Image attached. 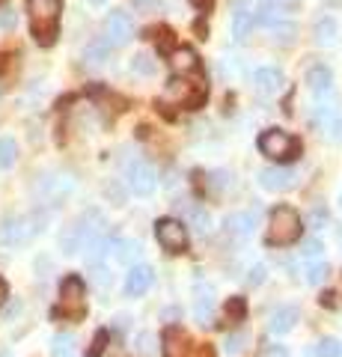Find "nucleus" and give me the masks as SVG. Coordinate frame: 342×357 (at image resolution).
<instances>
[{
  "instance_id": "obj_19",
  "label": "nucleus",
  "mask_w": 342,
  "mask_h": 357,
  "mask_svg": "<svg viewBox=\"0 0 342 357\" xmlns=\"http://www.w3.org/2000/svg\"><path fill=\"white\" fill-rule=\"evenodd\" d=\"M170 69L176 75H196L200 72V57H196V51L191 48H173L170 51Z\"/></svg>"
},
{
  "instance_id": "obj_31",
  "label": "nucleus",
  "mask_w": 342,
  "mask_h": 357,
  "mask_svg": "<svg viewBox=\"0 0 342 357\" xmlns=\"http://www.w3.org/2000/svg\"><path fill=\"white\" fill-rule=\"evenodd\" d=\"M316 354H318V357H342V342H339V340H334V337L318 340Z\"/></svg>"
},
{
  "instance_id": "obj_5",
  "label": "nucleus",
  "mask_w": 342,
  "mask_h": 357,
  "mask_svg": "<svg viewBox=\"0 0 342 357\" xmlns=\"http://www.w3.org/2000/svg\"><path fill=\"white\" fill-rule=\"evenodd\" d=\"M259 152L274 161H292L301 155V140L283 128H268L259 134Z\"/></svg>"
},
{
  "instance_id": "obj_21",
  "label": "nucleus",
  "mask_w": 342,
  "mask_h": 357,
  "mask_svg": "<svg viewBox=\"0 0 342 357\" xmlns=\"http://www.w3.org/2000/svg\"><path fill=\"white\" fill-rule=\"evenodd\" d=\"M187 337L179 328H167L161 340V357H187Z\"/></svg>"
},
{
  "instance_id": "obj_44",
  "label": "nucleus",
  "mask_w": 342,
  "mask_h": 357,
  "mask_svg": "<svg viewBox=\"0 0 342 357\" xmlns=\"http://www.w3.org/2000/svg\"><path fill=\"white\" fill-rule=\"evenodd\" d=\"M191 3H194V6H200V9H205L208 3H212V0H191Z\"/></svg>"
},
{
  "instance_id": "obj_36",
  "label": "nucleus",
  "mask_w": 342,
  "mask_h": 357,
  "mask_svg": "<svg viewBox=\"0 0 342 357\" xmlns=\"http://www.w3.org/2000/svg\"><path fill=\"white\" fill-rule=\"evenodd\" d=\"M93 280H95V286L107 289L110 283H114V274H110V271H107V268H104L102 262H95V265H93Z\"/></svg>"
},
{
  "instance_id": "obj_34",
  "label": "nucleus",
  "mask_w": 342,
  "mask_h": 357,
  "mask_svg": "<svg viewBox=\"0 0 342 357\" xmlns=\"http://www.w3.org/2000/svg\"><path fill=\"white\" fill-rule=\"evenodd\" d=\"M191 220H194V227L200 229L203 236L205 232H212V215H208L205 208H191Z\"/></svg>"
},
{
  "instance_id": "obj_12",
  "label": "nucleus",
  "mask_w": 342,
  "mask_h": 357,
  "mask_svg": "<svg viewBox=\"0 0 342 357\" xmlns=\"http://www.w3.org/2000/svg\"><path fill=\"white\" fill-rule=\"evenodd\" d=\"M131 33H134V27H131V18L123 13V9H116V13H110L107 21H104V42L110 45V48H119V45H125L131 39Z\"/></svg>"
},
{
  "instance_id": "obj_8",
  "label": "nucleus",
  "mask_w": 342,
  "mask_h": 357,
  "mask_svg": "<svg viewBox=\"0 0 342 357\" xmlns=\"http://www.w3.org/2000/svg\"><path fill=\"white\" fill-rule=\"evenodd\" d=\"M155 238L167 253H185L187 250V227L176 218H161L155 223Z\"/></svg>"
},
{
  "instance_id": "obj_17",
  "label": "nucleus",
  "mask_w": 342,
  "mask_h": 357,
  "mask_svg": "<svg viewBox=\"0 0 342 357\" xmlns=\"http://www.w3.org/2000/svg\"><path fill=\"white\" fill-rule=\"evenodd\" d=\"M224 227H226V236L244 241L253 236V229H256V211H235V215H229L224 220Z\"/></svg>"
},
{
  "instance_id": "obj_42",
  "label": "nucleus",
  "mask_w": 342,
  "mask_h": 357,
  "mask_svg": "<svg viewBox=\"0 0 342 357\" xmlns=\"http://www.w3.org/2000/svg\"><path fill=\"white\" fill-rule=\"evenodd\" d=\"M161 0H134V6H158Z\"/></svg>"
},
{
  "instance_id": "obj_7",
  "label": "nucleus",
  "mask_w": 342,
  "mask_h": 357,
  "mask_svg": "<svg viewBox=\"0 0 342 357\" xmlns=\"http://www.w3.org/2000/svg\"><path fill=\"white\" fill-rule=\"evenodd\" d=\"M205 96H208V86L203 81H170L167 86V93H164V102H176L179 107H187V110H194V107H200L205 102Z\"/></svg>"
},
{
  "instance_id": "obj_29",
  "label": "nucleus",
  "mask_w": 342,
  "mask_h": 357,
  "mask_svg": "<svg viewBox=\"0 0 342 357\" xmlns=\"http://www.w3.org/2000/svg\"><path fill=\"white\" fill-rule=\"evenodd\" d=\"M212 307H215V298L212 292H205V295H196V304H194V316L200 325H205V319L212 316Z\"/></svg>"
},
{
  "instance_id": "obj_30",
  "label": "nucleus",
  "mask_w": 342,
  "mask_h": 357,
  "mask_svg": "<svg viewBox=\"0 0 342 357\" xmlns=\"http://www.w3.org/2000/svg\"><path fill=\"white\" fill-rule=\"evenodd\" d=\"M244 298H229V304H226V321L229 325H238V321H244Z\"/></svg>"
},
{
  "instance_id": "obj_25",
  "label": "nucleus",
  "mask_w": 342,
  "mask_h": 357,
  "mask_svg": "<svg viewBox=\"0 0 342 357\" xmlns=\"http://www.w3.org/2000/svg\"><path fill=\"white\" fill-rule=\"evenodd\" d=\"M18 161V143L13 137H0V170H13Z\"/></svg>"
},
{
  "instance_id": "obj_1",
  "label": "nucleus",
  "mask_w": 342,
  "mask_h": 357,
  "mask_svg": "<svg viewBox=\"0 0 342 357\" xmlns=\"http://www.w3.org/2000/svg\"><path fill=\"white\" fill-rule=\"evenodd\" d=\"M102 229H104V218H102V211H95V208H86L84 215L69 223V227L63 229V236H60V248L63 253H78V250H86L93 241L102 238Z\"/></svg>"
},
{
  "instance_id": "obj_32",
  "label": "nucleus",
  "mask_w": 342,
  "mask_h": 357,
  "mask_svg": "<svg viewBox=\"0 0 342 357\" xmlns=\"http://www.w3.org/2000/svg\"><path fill=\"white\" fill-rule=\"evenodd\" d=\"M322 256H325L322 241L310 238V241H304V244H301V259H304V262H316V259H322Z\"/></svg>"
},
{
  "instance_id": "obj_3",
  "label": "nucleus",
  "mask_w": 342,
  "mask_h": 357,
  "mask_svg": "<svg viewBox=\"0 0 342 357\" xmlns=\"http://www.w3.org/2000/svg\"><path fill=\"white\" fill-rule=\"evenodd\" d=\"M45 229V215H9L0 220V248H21Z\"/></svg>"
},
{
  "instance_id": "obj_24",
  "label": "nucleus",
  "mask_w": 342,
  "mask_h": 357,
  "mask_svg": "<svg viewBox=\"0 0 342 357\" xmlns=\"http://www.w3.org/2000/svg\"><path fill=\"white\" fill-rule=\"evenodd\" d=\"M327 274H330V268H327L325 259H316V262H306L304 265V280L313 283V286H322L327 280Z\"/></svg>"
},
{
  "instance_id": "obj_9",
  "label": "nucleus",
  "mask_w": 342,
  "mask_h": 357,
  "mask_svg": "<svg viewBox=\"0 0 342 357\" xmlns=\"http://www.w3.org/2000/svg\"><path fill=\"white\" fill-rule=\"evenodd\" d=\"M125 178H128L131 194H137V197H149V194H155V188H158V173H155V167L146 164L143 158L128 161Z\"/></svg>"
},
{
  "instance_id": "obj_15",
  "label": "nucleus",
  "mask_w": 342,
  "mask_h": 357,
  "mask_svg": "<svg viewBox=\"0 0 342 357\" xmlns=\"http://www.w3.org/2000/svg\"><path fill=\"white\" fill-rule=\"evenodd\" d=\"M306 86H310V93L316 96V102H325V98L334 93V72H330L325 63L313 66V69L306 72Z\"/></svg>"
},
{
  "instance_id": "obj_41",
  "label": "nucleus",
  "mask_w": 342,
  "mask_h": 357,
  "mask_svg": "<svg viewBox=\"0 0 342 357\" xmlns=\"http://www.w3.org/2000/svg\"><path fill=\"white\" fill-rule=\"evenodd\" d=\"M0 27H15V13L3 9V13H0Z\"/></svg>"
},
{
  "instance_id": "obj_23",
  "label": "nucleus",
  "mask_w": 342,
  "mask_h": 357,
  "mask_svg": "<svg viewBox=\"0 0 342 357\" xmlns=\"http://www.w3.org/2000/svg\"><path fill=\"white\" fill-rule=\"evenodd\" d=\"M84 60L90 66H104L110 60V45L104 39L90 42V45H86V51H84Z\"/></svg>"
},
{
  "instance_id": "obj_45",
  "label": "nucleus",
  "mask_w": 342,
  "mask_h": 357,
  "mask_svg": "<svg viewBox=\"0 0 342 357\" xmlns=\"http://www.w3.org/2000/svg\"><path fill=\"white\" fill-rule=\"evenodd\" d=\"M3 72H6V57L0 54V75H3Z\"/></svg>"
},
{
  "instance_id": "obj_4",
  "label": "nucleus",
  "mask_w": 342,
  "mask_h": 357,
  "mask_svg": "<svg viewBox=\"0 0 342 357\" xmlns=\"http://www.w3.org/2000/svg\"><path fill=\"white\" fill-rule=\"evenodd\" d=\"M27 13H30L33 39L39 45H54V39H57V18H60L57 0H27Z\"/></svg>"
},
{
  "instance_id": "obj_16",
  "label": "nucleus",
  "mask_w": 342,
  "mask_h": 357,
  "mask_svg": "<svg viewBox=\"0 0 342 357\" xmlns=\"http://www.w3.org/2000/svg\"><path fill=\"white\" fill-rule=\"evenodd\" d=\"M283 84H286V75L277 66H262V69L253 72V86H256L262 96H277Z\"/></svg>"
},
{
  "instance_id": "obj_27",
  "label": "nucleus",
  "mask_w": 342,
  "mask_h": 357,
  "mask_svg": "<svg viewBox=\"0 0 342 357\" xmlns=\"http://www.w3.org/2000/svg\"><path fill=\"white\" fill-rule=\"evenodd\" d=\"M131 72L140 75V77H152L158 72V63L149 57V54H134V60H131Z\"/></svg>"
},
{
  "instance_id": "obj_20",
  "label": "nucleus",
  "mask_w": 342,
  "mask_h": 357,
  "mask_svg": "<svg viewBox=\"0 0 342 357\" xmlns=\"http://www.w3.org/2000/svg\"><path fill=\"white\" fill-rule=\"evenodd\" d=\"M339 39V21L334 15H322L313 24V42L322 45V48H330V45H336Z\"/></svg>"
},
{
  "instance_id": "obj_43",
  "label": "nucleus",
  "mask_w": 342,
  "mask_h": 357,
  "mask_svg": "<svg viewBox=\"0 0 342 357\" xmlns=\"http://www.w3.org/2000/svg\"><path fill=\"white\" fill-rule=\"evenodd\" d=\"M3 301H6V283L0 280V307H3Z\"/></svg>"
},
{
  "instance_id": "obj_13",
  "label": "nucleus",
  "mask_w": 342,
  "mask_h": 357,
  "mask_svg": "<svg viewBox=\"0 0 342 357\" xmlns=\"http://www.w3.org/2000/svg\"><path fill=\"white\" fill-rule=\"evenodd\" d=\"M152 283H155V271H152V265H131L128 268V274H125V295L131 298H140V295H146Z\"/></svg>"
},
{
  "instance_id": "obj_46",
  "label": "nucleus",
  "mask_w": 342,
  "mask_h": 357,
  "mask_svg": "<svg viewBox=\"0 0 342 357\" xmlns=\"http://www.w3.org/2000/svg\"><path fill=\"white\" fill-rule=\"evenodd\" d=\"M86 3H90V6H104L107 0H86Z\"/></svg>"
},
{
  "instance_id": "obj_40",
  "label": "nucleus",
  "mask_w": 342,
  "mask_h": 357,
  "mask_svg": "<svg viewBox=\"0 0 342 357\" xmlns=\"http://www.w3.org/2000/svg\"><path fill=\"white\" fill-rule=\"evenodd\" d=\"M247 283H253V286H262V283H265V265L250 268V277H247Z\"/></svg>"
},
{
  "instance_id": "obj_14",
  "label": "nucleus",
  "mask_w": 342,
  "mask_h": 357,
  "mask_svg": "<svg viewBox=\"0 0 342 357\" xmlns=\"http://www.w3.org/2000/svg\"><path fill=\"white\" fill-rule=\"evenodd\" d=\"M140 244L131 238H104V256H114L123 265H137L140 259Z\"/></svg>"
},
{
  "instance_id": "obj_37",
  "label": "nucleus",
  "mask_w": 342,
  "mask_h": 357,
  "mask_svg": "<svg viewBox=\"0 0 342 357\" xmlns=\"http://www.w3.org/2000/svg\"><path fill=\"white\" fill-rule=\"evenodd\" d=\"M327 223V208H322V206H316L313 211H310V227H316V229H322Z\"/></svg>"
},
{
  "instance_id": "obj_2",
  "label": "nucleus",
  "mask_w": 342,
  "mask_h": 357,
  "mask_svg": "<svg viewBox=\"0 0 342 357\" xmlns=\"http://www.w3.org/2000/svg\"><path fill=\"white\" fill-rule=\"evenodd\" d=\"M301 232H304L301 215L292 206H277L268 218V236H265V241L271 248H289V244L301 238Z\"/></svg>"
},
{
  "instance_id": "obj_10",
  "label": "nucleus",
  "mask_w": 342,
  "mask_h": 357,
  "mask_svg": "<svg viewBox=\"0 0 342 357\" xmlns=\"http://www.w3.org/2000/svg\"><path fill=\"white\" fill-rule=\"evenodd\" d=\"M259 185L271 194L292 191V188L297 185V173L289 170V167H265V170L259 173Z\"/></svg>"
},
{
  "instance_id": "obj_33",
  "label": "nucleus",
  "mask_w": 342,
  "mask_h": 357,
  "mask_svg": "<svg viewBox=\"0 0 342 357\" xmlns=\"http://www.w3.org/2000/svg\"><path fill=\"white\" fill-rule=\"evenodd\" d=\"M155 345H158V340L152 337V333H146V331H143L140 337H137V351H140L143 357H155V354H158Z\"/></svg>"
},
{
  "instance_id": "obj_18",
  "label": "nucleus",
  "mask_w": 342,
  "mask_h": 357,
  "mask_svg": "<svg viewBox=\"0 0 342 357\" xmlns=\"http://www.w3.org/2000/svg\"><path fill=\"white\" fill-rule=\"evenodd\" d=\"M297 319H301V312H297V307L292 304H283L277 310H271V316H268V331L271 333H289L295 325H297Z\"/></svg>"
},
{
  "instance_id": "obj_22",
  "label": "nucleus",
  "mask_w": 342,
  "mask_h": 357,
  "mask_svg": "<svg viewBox=\"0 0 342 357\" xmlns=\"http://www.w3.org/2000/svg\"><path fill=\"white\" fill-rule=\"evenodd\" d=\"M253 9H247V6H238L235 9V15H233V36L238 39V42H244L247 39V33L253 30Z\"/></svg>"
},
{
  "instance_id": "obj_35",
  "label": "nucleus",
  "mask_w": 342,
  "mask_h": 357,
  "mask_svg": "<svg viewBox=\"0 0 342 357\" xmlns=\"http://www.w3.org/2000/svg\"><path fill=\"white\" fill-rule=\"evenodd\" d=\"M244 342H247L244 333H229L226 342H224V351L235 357V354H241V349H244Z\"/></svg>"
},
{
  "instance_id": "obj_38",
  "label": "nucleus",
  "mask_w": 342,
  "mask_h": 357,
  "mask_svg": "<svg viewBox=\"0 0 342 357\" xmlns=\"http://www.w3.org/2000/svg\"><path fill=\"white\" fill-rule=\"evenodd\" d=\"M325 134H327V140H334V143H339L342 140V116H336L330 126L325 128Z\"/></svg>"
},
{
  "instance_id": "obj_47",
  "label": "nucleus",
  "mask_w": 342,
  "mask_h": 357,
  "mask_svg": "<svg viewBox=\"0 0 342 357\" xmlns=\"http://www.w3.org/2000/svg\"><path fill=\"white\" fill-rule=\"evenodd\" d=\"M0 357H13V354H0Z\"/></svg>"
},
{
  "instance_id": "obj_48",
  "label": "nucleus",
  "mask_w": 342,
  "mask_h": 357,
  "mask_svg": "<svg viewBox=\"0 0 342 357\" xmlns=\"http://www.w3.org/2000/svg\"><path fill=\"white\" fill-rule=\"evenodd\" d=\"M339 206H342V194H339Z\"/></svg>"
},
{
  "instance_id": "obj_28",
  "label": "nucleus",
  "mask_w": 342,
  "mask_h": 357,
  "mask_svg": "<svg viewBox=\"0 0 342 357\" xmlns=\"http://www.w3.org/2000/svg\"><path fill=\"white\" fill-rule=\"evenodd\" d=\"M271 33H274V39H277L280 45H292V39H295V24H292V21L289 18H280L277 21V24H274L271 27Z\"/></svg>"
},
{
  "instance_id": "obj_6",
  "label": "nucleus",
  "mask_w": 342,
  "mask_h": 357,
  "mask_svg": "<svg viewBox=\"0 0 342 357\" xmlns=\"http://www.w3.org/2000/svg\"><path fill=\"white\" fill-rule=\"evenodd\" d=\"M57 312H63L65 319H72V321H78L86 316V286L78 274H69V277H63V283H60V307Z\"/></svg>"
},
{
  "instance_id": "obj_39",
  "label": "nucleus",
  "mask_w": 342,
  "mask_h": 357,
  "mask_svg": "<svg viewBox=\"0 0 342 357\" xmlns=\"http://www.w3.org/2000/svg\"><path fill=\"white\" fill-rule=\"evenodd\" d=\"M274 6H277L283 15H292L295 9H301V0H274Z\"/></svg>"
},
{
  "instance_id": "obj_26",
  "label": "nucleus",
  "mask_w": 342,
  "mask_h": 357,
  "mask_svg": "<svg viewBox=\"0 0 342 357\" xmlns=\"http://www.w3.org/2000/svg\"><path fill=\"white\" fill-rule=\"evenodd\" d=\"M72 351H75V337H72V333H54L51 354L54 357H72Z\"/></svg>"
},
{
  "instance_id": "obj_11",
  "label": "nucleus",
  "mask_w": 342,
  "mask_h": 357,
  "mask_svg": "<svg viewBox=\"0 0 342 357\" xmlns=\"http://www.w3.org/2000/svg\"><path fill=\"white\" fill-rule=\"evenodd\" d=\"M72 188H75V182H72L69 173H51V176H45L39 182V197L54 206V203H60V199L69 197Z\"/></svg>"
}]
</instances>
